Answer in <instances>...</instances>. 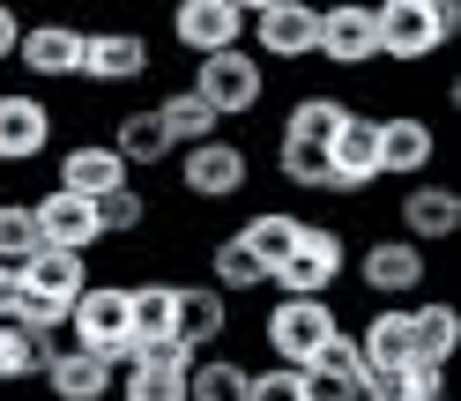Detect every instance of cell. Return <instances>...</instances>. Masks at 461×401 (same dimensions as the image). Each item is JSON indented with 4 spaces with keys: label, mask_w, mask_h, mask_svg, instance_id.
I'll list each match as a JSON object with an SVG mask.
<instances>
[{
    "label": "cell",
    "mask_w": 461,
    "mask_h": 401,
    "mask_svg": "<svg viewBox=\"0 0 461 401\" xmlns=\"http://www.w3.org/2000/svg\"><path fill=\"white\" fill-rule=\"evenodd\" d=\"M372 38H380V60L424 67L431 52H447L461 38V0H380L372 8Z\"/></svg>",
    "instance_id": "6da1fadb"
},
{
    "label": "cell",
    "mask_w": 461,
    "mask_h": 401,
    "mask_svg": "<svg viewBox=\"0 0 461 401\" xmlns=\"http://www.w3.org/2000/svg\"><path fill=\"white\" fill-rule=\"evenodd\" d=\"M335 334H342V312H335V298H276V305L261 312L268 364H291V371H305V364L321 357Z\"/></svg>",
    "instance_id": "7a4b0ae2"
},
{
    "label": "cell",
    "mask_w": 461,
    "mask_h": 401,
    "mask_svg": "<svg viewBox=\"0 0 461 401\" xmlns=\"http://www.w3.org/2000/svg\"><path fill=\"white\" fill-rule=\"evenodd\" d=\"M68 342H75V350H90V357H104L112 371H127V357H134L127 282H90V290L68 305Z\"/></svg>",
    "instance_id": "3957f363"
},
{
    "label": "cell",
    "mask_w": 461,
    "mask_h": 401,
    "mask_svg": "<svg viewBox=\"0 0 461 401\" xmlns=\"http://www.w3.org/2000/svg\"><path fill=\"white\" fill-rule=\"evenodd\" d=\"M321 45V8L312 0H253L246 8V52L261 67H298Z\"/></svg>",
    "instance_id": "277c9868"
},
{
    "label": "cell",
    "mask_w": 461,
    "mask_h": 401,
    "mask_svg": "<svg viewBox=\"0 0 461 401\" xmlns=\"http://www.w3.org/2000/svg\"><path fill=\"white\" fill-rule=\"evenodd\" d=\"M186 90L216 111V127H223V120H253L261 97H268V67L239 45V52H216V60H194V82H186Z\"/></svg>",
    "instance_id": "5b68a950"
},
{
    "label": "cell",
    "mask_w": 461,
    "mask_h": 401,
    "mask_svg": "<svg viewBox=\"0 0 461 401\" xmlns=\"http://www.w3.org/2000/svg\"><path fill=\"white\" fill-rule=\"evenodd\" d=\"M342 268H350V245H342V231H328V223H305L298 231V253L268 275L276 298H335Z\"/></svg>",
    "instance_id": "8992f818"
},
{
    "label": "cell",
    "mask_w": 461,
    "mask_h": 401,
    "mask_svg": "<svg viewBox=\"0 0 461 401\" xmlns=\"http://www.w3.org/2000/svg\"><path fill=\"white\" fill-rule=\"evenodd\" d=\"M52 141H60V111L31 90H0V171L45 164Z\"/></svg>",
    "instance_id": "52a82bcc"
},
{
    "label": "cell",
    "mask_w": 461,
    "mask_h": 401,
    "mask_svg": "<svg viewBox=\"0 0 461 401\" xmlns=\"http://www.w3.org/2000/svg\"><path fill=\"white\" fill-rule=\"evenodd\" d=\"M253 186V156H246V141H201V149H179V193L186 200H239Z\"/></svg>",
    "instance_id": "ba28073f"
},
{
    "label": "cell",
    "mask_w": 461,
    "mask_h": 401,
    "mask_svg": "<svg viewBox=\"0 0 461 401\" xmlns=\"http://www.w3.org/2000/svg\"><path fill=\"white\" fill-rule=\"evenodd\" d=\"M357 282L372 290V305H417V290L431 282V261L410 238H372L357 253Z\"/></svg>",
    "instance_id": "9c48e42d"
},
{
    "label": "cell",
    "mask_w": 461,
    "mask_h": 401,
    "mask_svg": "<svg viewBox=\"0 0 461 401\" xmlns=\"http://www.w3.org/2000/svg\"><path fill=\"white\" fill-rule=\"evenodd\" d=\"M171 45L194 52V60L239 52L246 45V0H179L171 8Z\"/></svg>",
    "instance_id": "30bf717a"
},
{
    "label": "cell",
    "mask_w": 461,
    "mask_h": 401,
    "mask_svg": "<svg viewBox=\"0 0 461 401\" xmlns=\"http://www.w3.org/2000/svg\"><path fill=\"white\" fill-rule=\"evenodd\" d=\"M149 75V38L112 22V31H82V75L75 82H97V90H127V82Z\"/></svg>",
    "instance_id": "8fae6325"
},
{
    "label": "cell",
    "mask_w": 461,
    "mask_h": 401,
    "mask_svg": "<svg viewBox=\"0 0 461 401\" xmlns=\"http://www.w3.org/2000/svg\"><path fill=\"white\" fill-rule=\"evenodd\" d=\"M223 334H230V298H216L209 282H171V342L186 357H209L223 350Z\"/></svg>",
    "instance_id": "7c38bea8"
},
{
    "label": "cell",
    "mask_w": 461,
    "mask_h": 401,
    "mask_svg": "<svg viewBox=\"0 0 461 401\" xmlns=\"http://www.w3.org/2000/svg\"><path fill=\"white\" fill-rule=\"evenodd\" d=\"M350 342H357L365 379H402V364L417 357V342H410V305H372L365 320L350 327Z\"/></svg>",
    "instance_id": "4fadbf2b"
},
{
    "label": "cell",
    "mask_w": 461,
    "mask_h": 401,
    "mask_svg": "<svg viewBox=\"0 0 461 401\" xmlns=\"http://www.w3.org/2000/svg\"><path fill=\"white\" fill-rule=\"evenodd\" d=\"M380 186V120L350 111L342 134L328 141V193H372Z\"/></svg>",
    "instance_id": "5bb4252c"
},
{
    "label": "cell",
    "mask_w": 461,
    "mask_h": 401,
    "mask_svg": "<svg viewBox=\"0 0 461 401\" xmlns=\"http://www.w3.org/2000/svg\"><path fill=\"white\" fill-rule=\"evenodd\" d=\"M31 216H38V245H52V253H90L104 245V231H97V200H75V193H60V186H45L38 200H31Z\"/></svg>",
    "instance_id": "9a60e30c"
},
{
    "label": "cell",
    "mask_w": 461,
    "mask_h": 401,
    "mask_svg": "<svg viewBox=\"0 0 461 401\" xmlns=\"http://www.w3.org/2000/svg\"><path fill=\"white\" fill-rule=\"evenodd\" d=\"M431 156H439V127L424 120V111H387L380 120V179H402V186H417Z\"/></svg>",
    "instance_id": "2e32d148"
},
{
    "label": "cell",
    "mask_w": 461,
    "mask_h": 401,
    "mask_svg": "<svg viewBox=\"0 0 461 401\" xmlns=\"http://www.w3.org/2000/svg\"><path fill=\"white\" fill-rule=\"evenodd\" d=\"M312 60H328L342 75L380 60V38H372V8H365V0H335V8H321V45H312Z\"/></svg>",
    "instance_id": "e0dca14e"
},
{
    "label": "cell",
    "mask_w": 461,
    "mask_h": 401,
    "mask_svg": "<svg viewBox=\"0 0 461 401\" xmlns=\"http://www.w3.org/2000/svg\"><path fill=\"white\" fill-rule=\"evenodd\" d=\"M134 179V171L112 156V141H68L60 156H52V186L75 193V200H104V193H120Z\"/></svg>",
    "instance_id": "ac0fdd59"
},
{
    "label": "cell",
    "mask_w": 461,
    "mask_h": 401,
    "mask_svg": "<svg viewBox=\"0 0 461 401\" xmlns=\"http://www.w3.org/2000/svg\"><path fill=\"white\" fill-rule=\"evenodd\" d=\"M15 67L31 82H75L82 75V22H23Z\"/></svg>",
    "instance_id": "d6986e66"
},
{
    "label": "cell",
    "mask_w": 461,
    "mask_h": 401,
    "mask_svg": "<svg viewBox=\"0 0 461 401\" xmlns=\"http://www.w3.org/2000/svg\"><path fill=\"white\" fill-rule=\"evenodd\" d=\"M402 231L394 238H410V245H447L461 231V193L439 186V179H417V186H402Z\"/></svg>",
    "instance_id": "ffe728a7"
},
{
    "label": "cell",
    "mask_w": 461,
    "mask_h": 401,
    "mask_svg": "<svg viewBox=\"0 0 461 401\" xmlns=\"http://www.w3.org/2000/svg\"><path fill=\"white\" fill-rule=\"evenodd\" d=\"M45 394L52 401H112V387H120V371H112L104 357H90V350H75V342H60V350L45 357Z\"/></svg>",
    "instance_id": "44dd1931"
},
{
    "label": "cell",
    "mask_w": 461,
    "mask_h": 401,
    "mask_svg": "<svg viewBox=\"0 0 461 401\" xmlns=\"http://www.w3.org/2000/svg\"><path fill=\"white\" fill-rule=\"evenodd\" d=\"M15 275H23V298H45V305H75L90 290V261L82 253H52V245H38Z\"/></svg>",
    "instance_id": "7402d4cb"
},
{
    "label": "cell",
    "mask_w": 461,
    "mask_h": 401,
    "mask_svg": "<svg viewBox=\"0 0 461 401\" xmlns=\"http://www.w3.org/2000/svg\"><path fill=\"white\" fill-rule=\"evenodd\" d=\"M342 120H350V104H342L335 90H305V97H291V111H283V134H276V141H298V149H328V141L342 134Z\"/></svg>",
    "instance_id": "603a6c76"
},
{
    "label": "cell",
    "mask_w": 461,
    "mask_h": 401,
    "mask_svg": "<svg viewBox=\"0 0 461 401\" xmlns=\"http://www.w3.org/2000/svg\"><path fill=\"white\" fill-rule=\"evenodd\" d=\"M298 231H305V216H291V209H261V216H246L230 238H239V245L253 253V261H261V268L276 275V268L298 253Z\"/></svg>",
    "instance_id": "cb8c5ba5"
},
{
    "label": "cell",
    "mask_w": 461,
    "mask_h": 401,
    "mask_svg": "<svg viewBox=\"0 0 461 401\" xmlns=\"http://www.w3.org/2000/svg\"><path fill=\"white\" fill-rule=\"evenodd\" d=\"M410 342H417V357L454 364V357H461V305H447V298H417V305H410Z\"/></svg>",
    "instance_id": "d4e9b609"
},
{
    "label": "cell",
    "mask_w": 461,
    "mask_h": 401,
    "mask_svg": "<svg viewBox=\"0 0 461 401\" xmlns=\"http://www.w3.org/2000/svg\"><path fill=\"white\" fill-rule=\"evenodd\" d=\"M149 111H157V127L171 134V156H179V149H201V141H216V134H223V127H216V111L201 104L194 90H164Z\"/></svg>",
    "instance_id": "484cf974"
},
{
    "label": "cell",
    "mask_w": 461,
    "mask_h": 401,
    "mask_svg": "<svg viewBox=\"0 0 461 401\" xmlns=\"http://www.w3.org/2000/svg\"><path fill=\"white\" fill-rule=\"evenodd\" d=\"M104 141H112V156H120L127 171H157V164L171 156V134L157 127L149 104H141V111H120V127H112Z\"/></svg>",
    "instance_id": "4316f807"
},
{
    "label": "cell",
    "mask_w": 461,
    "mask_h": 401,
    "mask_svg": "<svg viewBox=\"0 0 461 401\" xmlns=\"http://www.w3.org/2000/svg\"><path fill=\"white\" fill-rule=\"evenodd\" d=\"M246 387H253V364H239L230 350L194 357V371H186V401H246Z\"/></svg>",
    "instance_id": "83f0119b"
},
{
    "label": "cell",
    "mask_w": 461,
    "mask_h": 401,
    "mask_svg": "<svg viewBox=\"0 0 461 401\" xmlns=\"http://www.w3.org/2000/svg\"><path fill=\"white\" fill-rule=\"evenodd\" d=\"M209 290L216 298H253V290H268V268L253 261L239 238H216L209 245Z\"/></svg>",
    "instance_id": "f1b7e54d"
},
{
    "label": "cell",
    "mask_w": 461,
    "mask_h": 401,
    "mask_svg": "<svg viewBox=\"0 0 461 401\" xmlns=\"http://www.w3.org/2000/svg\"><path fill=\"white\" fill-rule=\"evenodd\" d=\"M186 371L194 364H127L112 401H186Z\"/></svg>",
    "instance_id": "f546056e"
},
{
    "label": "cell",
    "mask_w": 461,
    "mask_h": 401,
    "mask_svg": "<svg viewBox=\"0 0 461 401\" xmlns=\"http://www.w3.org/2000/svg\"><path fill=\"white\" fill-rule=\"evenodd\" d=\"M149 216H157V209H149V193H141L134 179H127L120 193L97 200V231H104V238H141V231H149Z\"/></svg>",
    "instance_id": "4dcf8cb0"
},
{
    "label": "cell",
    "mask_w": 461,
    "mask_h": 401,
    "mask_svg": "<svg viewBox=\"0 0 461 401\" xmlns=\"http://www.w3.org/2000/svg\"><path fill=\"white\" fill-rule=\"evenodd\" d=\"M52 350H60V342H38V334H23V327H0V387L38 379Z\"/></svg>",
    "instance_id": "1f68e13d"
},
{
    "label": "cell",
    "mask_w": 461,
    "mask_h": 401,
    "mask_svg": "<svg viewBox=\"0 0 461 401\" xmlns=\"http://www.w3.org/2000/svg\"><path fill=\"white\" fill-rule=\"evenodd\" d=\"M38 253V216L31 200H0V268H23Z\"/></svg>",
    "instance_id": "d6a6232c"
},
{
    "label": "cell",
    "mask_w": 461,
    "mask_h": 401,
    "mask_svg": "<svg viewBox=\"0 0 461 401\" xmlns=\"http://www.w3.org/2000/svg\"><path fill=\"white\" fill-rule=\"evenodd\" d=\"M276 179L298 193H328V149H298V141H276Z\"/></svg>",
    "instance_id": "836d02e7"
},
{
    "label": "cell",
    "mask_w": 461,
    "mask_h": 401,
    "mask_svg": "<svg viewBox=\"0 0 461 401\" xmlns=\"http://www.w3.org/2000/svg\"><path fill=\"white\" fill-rule=\"evenodd\" d=\"M134 334H171V282H127Z\"/></svg>",
    "instance_id": "e575fe53"
},
{
    "label": "cell",
    "mask_w": 461,
    "mask_h": 401,
    "mask_svg": "<svg viewBox=\"0 0 461 401\" xmlns=\"http://www.w3.org/2000/svg\"><path fill=\"white\" fill-rule=\"evenodd\" d=\"M305 371H321V379H342V387H357V379H365V364H357V342H350V327H342V334H335V342H328V350L312 357Z\"/></svg>",
    "instance_id": "d590c367"
},
{
    "label": "cell",
    "mask_w": 461,
    "mask_h": 401,
    "mask_svg": "<svg viewBox=\"0 0 461 401\" xmlns=\"http://www.w3.org/2000/svg\"><path fill=\"white\" fill-rule=\"evenodd\" d=\"M246 401H305V371L261 364V371H253V387H246Z\"/></svg>",
    "instance_id": "8d00e7d4"
},
{
    "label": "cell",
    "mask_w": 461,
    "mask_h": 401,
    "mask_svg": "<svg viewBox=\"0 0 461 401\" xmlns=\"http://www.w3.org/2000/svg\"><path fill=\"white\" fill-rule=\"evenodd\" d=\"M15 45H23V15L8 8V0H0V67L15 60Z\"/></svg>",
    "instance_id": "74e56055"
},
{
    "label": "cell",
    "mask_w": 461,
    "mask_h": 401,
    "mask_svg": "<svg viewBox=\"0 0 461 401\" xmlns=\"http://www.w3.org/2000/svg\"><path fill=\"white\" fill-rule=\"evenodd\" d=\"M15 305H23V275L0 268V327H15Z\"/></svg>",
    "instance_id": "f35d334b"
}]
</instances>
